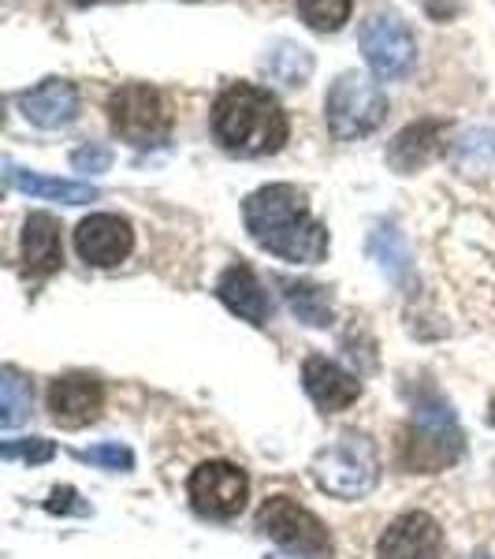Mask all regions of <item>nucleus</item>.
Returning <instances> with one entry per match:
<instances>
[{
  "mask_svg": "<svg viewBox=\"0 0 495 559\" xmlns=\"http://www.w3.org/2000/svg\"><path fill=\"white\" fill-rule=\"evenodd\" d=\"M466 437L455 407L432 384L413 395V418L399 432V466L410 474H444L462 459Z\"/></svg>",
  "mask_w": 495,
  "mask_h": 559,
  "instance_id": "nucleus-3",
  "label": "nucleus"
},
{
  "mask_svg": "<svg viewBox=\"0 0 495 559\" xmlns=\"http://www.w3.org/2000/svg\"><path fill=\"white\" fill-rule=\"evenodd\" d=\"M108 128L116 139H123L134 150L165 146L172 134V112H168L165 97L149 83H123L108 94Z\"/></svg>",
  "mask_w": 495,
  "mask_h": 559,
  "instance_id": "nucleus-6",
  "label": "nucleus"
},
{
  "mask_svg": "<svg viewBox=\"0 0 495 559\" xmlns=\"http://www.w3.org/2000/svg\"><path fill=\"white\" fill-rule=\"evenodd\" d=\"M369 258L381 265V273L395 280V284H410L413 276V254H410V242L402 236L395 224H376L369 231Z\"/></svg>",
  "mask_w": 495,
  "mask_h": 559,
  "instance_id": "nucleus-21",
  "label": "nucleus"
},
{
  "mask_svg": "<svg viewBox=\"0 0 495 559\" xmlns=\"http://www.w3.org/2000/svg\"><path fill=\"white\" fill-rule=\"evenodd\" d=\"M276 284H280V292H283L287 310L302 324H310V329H328V324L336 321L328 287L313 284V280H287V276H280Z\"/></svg>",
  "mask_w": 495,
  "mask_h": 559,
  "instance_id": "nucleus-19",
  "label": "nucleus"
},
{
  "mask_svg": "<svg viewBox=\"0 0 495 559\" xmlns=\"http://www.w3.org/2000/svg\"><path fill=\"white\" fill-rule=\"evenodd\" d=\"M45 511H49V515H79V519L94 515V508H89V503L75 489H71V485H60V489H52L49 500H45Z\"/></svg>",
  "mask_w": 495,
  "mask_h": 559,
  "instance_id": "nucleus-28",
  "label": "nucleus"
},
{
  "mask_svg": "<svg viewBox=\"0 0 495 559\" xmlns=\"http://www.w3.org/2000/svg\"><path fill=\"white\" fill-rule=\"evenodd\" d=\"M20 112L34 128L60 131L79 120V90L68 79H45V83L20 94Z\"/></svg>",
  "mask_w": 495,
  "mask_h": 559,
  "instance_id": "nucleus-15",
  "label": "nucleus"
},
{
  "mask_svg": "<svg viewBox=\"0 0 495 559\" xmlns=\"http://www.w3.org/2000/svg\"><path fill=\"white\" fill-rule=\"evenodd\" d=\"M268 559H283V556H268Z\"/></svg>",
  "mask_w": 495,
  "mask_h": 559,
  "instance_id": "nucleus-31",
  "label": "nucleus"
},
{
  "mask_svg": "<svg viewBox=\"0 0 495 559\" xmlns=\"http://www.w3.org/2000/svg\"><path fill=\"white\" fill-rule=\"evenodd\" d=\"M254 526L265 537H273L280 548H287V552H294L302 559H331L336 556V545H331L328 526H324L310 508L294 503L291 496H268V500L257 508Z\"/></svg>",
  "mask_w": 495,
  "mask_h": 559,
  "instance_id": "nucleus-7",
  "label": "nucleus"
},
{
  "mask_svg": "<svg viewBox=\"0 0 495 559\" xmlns=\"http://www.w3.org/2000/svg\"><path fill=\"white\" fill-rule=\"evenodd\" d=\"M313 481L336 500H362L381 485V452L358 429H347L313 455Z\"/></svg>",
  "mask_w": 495,
  "mask_h": 559,
  "instance_id": "nucleus-4",
  "label": "nucleus"
},
{
  "mask_svg": "<svg viewBox=\"0 0 495 559\" xmlns=\"http://www.w3.org/2000/svg\"><path fill=\"white\" fill-rule=\"evenodd\" d=\"M488 421H492V426H495V400L488 403Z\"/></svg>",
  "mask_w": 495,
  "mask_h": 559,
  "instance_id": "nucleus-30",
  "label": "nucleus"
},
{
  "mask_svg": "<svg viewBox=\"0 0 495 559\" xmlns=\"http://www.w3.org/2000/svg\"><path fill=\"white\" fill-rule=\"evenodd\" d=\"M447 150V123L444 120H418L402 128L388 146V165L395 173L410 176L418 168L432 165Z\"/></svg>",
  "mask_w": 495,
  "mask_h": 559,
  "instance_id": "nucleus-17",
  "label": "nucleus"
},
{
  "mask_svg": "<svg viewBox=\"0 0 495 559\" xmlns=\"http://www.w3.org/2000/svg\"><path fill=\"white\" fill-rule=\"evenodd\" d=\"M388 120V94L381 83L358 71H343L324 97V123L336 142H354L373 134Z\"/></svg>",
  "mask_w": 495,
  "mask_h": 559,
  "instance_id": "nucleus-5",
  "label": "nucleus"
},
{
  "mask_svg": "<svg viewBox=\"0 0 495 559\" xmlns=\"http://www.w3.org/2000/svg\"><path fill=\"white\" fill-rule=\"evenodd\" d=\"M79 8H89V4H101V0H75Z\"/></svg>",
  "mask_w": 495,
  "mask_h": 559,
  "instance_id": "nucleus-29",
  "label": "nucleus"
},
{
  "mask_svg": "<svg viewBox=\"0 0 495 559\" xmlns=\"http://www.w3.org/2000/svg\"><path fill=\"white\" fill-rule=\"evenodd\" d=\"M261 71H265L273 83H280L287 90H299V86L310 83V75H313V52L299 41L280 38L265 49V57H261Z\"/></svg>",
  "mask_w": 495,
  "mask_h": 559,
  "instance_id": "nucleus-20",
  "label": "nucleus"
},
{
  "mask_svg": "<svg viewBox=\"0 0 495 559\" xmlns=\"http://www.w3.org/2000/svg\"><path fill=\"white\" fill-rule=\"evenodd\" d=\"M455 160L466 176H484V173H495V131L492 128H481V131H470L458 139L455 146Z\"/></svg>",
  "mask_w": 495,
  "mask_h": 559,
  "instance_id": "nucleus-22",
  "label": "nucleus"
},
{
  "mask_svg": "<svg viewBox=\"0 0 495 559\" xmlns=\"http://www.w3.org/2000/svg\"><path fill=\"white\" fill-rule=\"evenodd\" d=\"M71 168L83 176H101L112 168V150L101 146V142H89V146H79L71 153Z\"/></svg>",
  "mask_w": 495,
  "mask_h": 559,
  "instance_id": "nucleus-27",
  "label": "nucleus"
},
{
  "mask_svg": "<svg viewBox=\"0 0 495 559\" xmlns=\"http://www.w3.org/2000/svg\"><path fill=\"white\" fill-rule=\"evenodd\" d=\"M358 45L376 79H402L418 64V41L399 12H373L358 31Z\"/></svg>",
  "mask_w": 495,
  "mask_h": 559,
  "instance_id": "nucleus-8",
  "label": "nucleus"
},
{
  "mask_svg": "<svg viewBox=\"0 0 495 559\" xmlns=\"http://www.w3.org/2000/svg\"><path fill=\"white\" fill-rule=\"evenodd\" d=\"M105 411V384L89 373H64L49 384V418L60 429H86Z\"/></svg>",
  "mask_w": 495,
  "mask_h": 559,
  "instance_id": "nucleus-11",
  "label": "nucleus"
},
{
  "mask_svg": "<svg viewBox=\"0 0 495 559\" xmlns=\"http://www.w3.org/2000/svg\"><path fill=\"white\" fill-rule=\"evenodd\" d=\"M302 23L317 34H336L339 26L350 20L354 12V0H294Z\"/></svg>",
  "mask_w": 495,
  "mask_h": 559,
  "instance_id": "nucleus-24",
  "label": "nucleus"
},
{
  "mask_svg": "<svg viewBox=\"0 0 495 559\" xmlns=\"http://www.w3.org/2000/svg\"><path fill=\"white\" fill-rule=\"evenodd\" d=\"M209 123L213 139L236 157L280 153L287 134H291L283 105L254 83H231L228 90H220L213 102Z\"/></svg>",
  "mask_w": 495,
  "mask_h": 559,
  "instance_id": "nucleus-2",
  "label": "nucleus"
},
{
  "mask_svg": "<svg viewBox=\"0 0 495 559\" xmlns=\"http://www.w3.org/2000/svg\"><path fill=\"white\" fill-rule=\"evenodd\" d=\"M302 388L324 414H339L362 400V381L324 355H310L302 362Z\"/></svg>",
  "mask_w": 495,
  "mask_h": 559,
  "instance_id": "nucleus-13",
  "label": "nucleus"
},
{
  "mask_svg": "<svg viewBox=\"0 0 495 559\" xmlns=\"http://www.w3.org/2000/svg\"><path fill=\"white\" fill-rule=\"evenodd\" d=\"M242 224L261 250L294 265H321L328 258V228L310 213V198L294 183H268L246 194Z\"/></svg>",
  "mask_w": 495,
  "mask_h": 559,
  "instance_id": "nucleus-1",
  "label": "nucleus"
},
{
  "mask_svg": "<svg viewBox=\"0 0 495 559\" xmlns=\"http://www.w3.org/2000/svg\"><path fill=\"white\" fill-rule=\"evenodd\" d=\"M79 463L86 466H97V471H112V474H128L134 471V452L120 440H108V444H94V448H83L75 452Z\"/></svg>",
  "mask_w": 495,
  "mask_h": 559,
  "instance_id": "nucleus-25",
  "label": "nucleus"
},
{
  "mask_svg": "<svg viewBox=\"0 0 495 559\" xmlns=\"http://www.w3.org/2000/svg\"><path fill=\"white\" fill-rule=\"evenodd\" d=\"M444 556V526L428 511H407L391 519L376 540V559H439Z\"/></svg>",
  "mask_w": 495,
  "mask_h": 559,
  "instance_id": "nucleus-10",
  "label": "nucleus"
},
{
  "mask_svg": "<svg viewBox=\"0 0 495 559\" xmlns=\"http://www.w3.org/2000/svg\"><path fill=\"white\" fill-rule=\"evenodd\" d=\"M20 258L23 273L31 280L52 276L64 265V228L52 213H31L20 236Z\"/></svg>",
  "mask_w": 495,
  "mask_h": 559,
  "instance_id": "nucleus-14",
  "label": "nucleus"
},
{
  "mask_svg": "<svg viewBox=\"0 0 495 559\" xmlns=\"http://www.w3.org/2000/svg\"><path fill=\"white\" fill-rule=\"evenodd\" d=\"M75 250L86 265L112 269L134 250V228L128 216L116 213H89L75 228Z\"/></svg>",
  "mask_w": 495,
  "mask_h": 559,
  "instance_id": "nucleus-12",
  "label": "nucleus"
},
{
  "mask_svg": "<svg viewBox=\"0 0 495 559\" xmlns=\"http://www.w3.org/2000/svg\"><path fill=\"white\" fill-rule=\"evenodd\" d=\"M216 299L250 324L273 321V299H268L265 284H261L246 261H236V265L224 269L220 280H216Z\"/></svg>",
  "mask_w": 495,
  "mask_h": 559,
  "instance_id": "nucleus-16",
  "label": "nucleus"
},
{
  "mask_svg": "<svg viewBox=\"0 0 495 559\" xmlns=\"http://www.w3.org/2000/svg\"><path fill=\"white\" fill-rule=\"evenodd\" d=\"M31 403H34L31 381H23L20 369L8 366L4 377H0V426L15 429L26 418V414H31Z\"/></svg>",
  "mask_w": 495,
  "mask_h": 559,
  "instance_id": "nucleus-23",
  "label": "nucleus"
},
{
  "mask_svg": "<svg viewBox=\"0 0 495 559\" xmlns=\"http://www.w3.org/2000/svg\"><path fill=\"white\" fill-rule=\"evenodd\" d=\"M0 459L4 463H26V466H41L57 459V444L45 437H20V440H4L0 444Z\"/></svg>",
  "mask_w": 495,
  "mask_h": 559,
  "instance_id": "nucleus-26",
  "label": "nucleus"
},
{
  "mask_svg": "<svg viewBox=\"0 0 495 559\" xmlns=\"http://www.w3.org/2000/svg\"><path fill=\"white\" fill-rule=\"evenodd\" d=\"M4 183L20 194L38 198V202H64V205H86L101 194L94 183H79V179H52V176L31 173V168H20L15 160H4Z\"/></svg>",
  "mask_w": 495,
  "mask_h": 559,
  "instance_id": "nucleus-18",
  "label": "nucleus"
},
{
  "mask_svg": "<svg viewBox=\"0 0 495 559\" xmlns=\"http://www.w3.org/2000/svg\"><path fill=\"white\" fill-rule=\"evenodd\" d=\"M186 496H191L194 511L205 519H239L250 500V477L242 466L228 463V459H209L191 474L186 481Z\"/></svg>",
  "mask_w": 495,
  "mask_h": 559,
  "instance_id": "nucleus-9",
  "label": "nucleus"
}]
</instances>
